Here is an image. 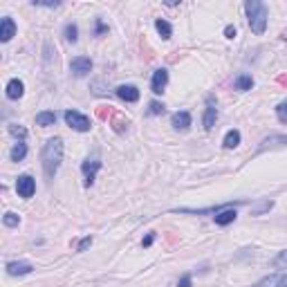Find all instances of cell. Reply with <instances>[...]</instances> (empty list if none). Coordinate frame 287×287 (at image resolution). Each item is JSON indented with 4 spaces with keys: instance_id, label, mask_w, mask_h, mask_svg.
Returning a JSON list of instances; mask_svg holds the SVG:
<instances>
[{
    "instance_id": "35",
    "label": "cell",
    "mask_w": 287,
    "mask_h": 287,
    "mask_svg": "<svg viewBox=\"0 0 287 287\" xmlns=\"http://www.w3.org/2000/svg\"><path fill=\"white\" fill-rule=\"evenodd\" d=\"M153 240H155V233H148V236L144 238V242H141V244H144V247H151V244H153Z\"/></svg>"
},
{
    "instance_id": "26",
    "label": "cell",
    "mask_w": 287,
    "mask_h": 287,
    "mask_svg": "<svg viewBox=\"0 0 287 287\" xmlns=\"http://www.w3.org/2000/svg\"><path fill=\"white\" fill-rule=\"evenodd\" d=\"M2 222H5V227H18V222H20V218L16 213H5V218H2Z\"/></svg>"
},
{
    "instance_id": "31",
    "label": "cell",
    "mask_w": 287,
    "mask_h": 287,
    "mask_svg": "<svg viewBox=\"0 0 287 287\" xmlns=\"http://www.w3.org/2000/svg\"><path fill=\"white\" fill-rule=\"evenodd\" d=\"M31 5L34 7H49V9H52V7H61V2H41V0H34V2H31Z\"/></svg>"
},
{
    "instance_id": "1",
    "label": "cell",
    "mask_w": 287,
    "mask_h": 287,
    "mask_svg": "<svg viewBox=\"0 0 287 287\" xmlns=\"http://www.w3.org/2000/svg\"><path fill=\"white\" fill-rule=\"evenodd\" d=\"M41 162H43V171L47 180H54L56 171L63 162V139L61 137H52L47 139V144L43 146V153H41Z\"/></svg>"
},
{
    "instance_id": "15",
    "label": "cell",
    "mask_w": 287,
    "mask_h": 287,
    "mask_svg": "<svg viewBox=\"0 0 287 287\" xmlns=\"http://www.w3.org/2000/svg\"><path fill=\"white\" fill-rule=\"evenodd\" d=\"M171 123H173V128H175V130H189V126H191V115H189L186 110L175 112V115H173V119H171Z\"/></svg>"
},
{
    "instance_id": "13",
    "label": "cell",
    "mask_w": 287,
    "mask_h": 287,
    "mask_svg": "<svg viewBox=\"0 0 287 287\" xmlns=\"http://www.w3.org/2000/svg\"><path fill=\"white\" fill-rule=\"evenodd\" d=\"M31 263H25V260H16V263H7V274L9 276H25L31 272Z\"/></svg>"
},
{
    "instance_id": "29",
    "label": "cell",
    "mask_w": 287,
    "mask_h": 287,
    "mask_svg": "<svg viewBox=\"0 0 287 287\" xmlns=\"http://www.w3.org/2000/svg\"><path fill=\"white\" fill-rule=\"evenodd\" d=\"M90 244H92V236H86V238H83V240H81V242H79V247H76V251H86L88 247H90Z\"/></svg>"
},
{
    "instance_id": "28",
    "label": "cell",
    "mask_w": 287,
    "mask_h": 287,
    "mask_svg": "<svg viewBox=\"0 0 287 287\" xmlns=\"http://www.w3.org/2000/svg\"><path fill=\"white\" fill-rule=\"evenodd\" d=\"M164 106L159 104V101H151V106H148V112H151V115H164Z\"/></svg>"
},
{
    "instance_id": "12",
    "label": "cell",
    "mask_w": 287,
    "mask_h": 287,
    "mask_svg": "<svg viewBox=\"0 0 287 287\" xmlns=\"http://www.w3.org/2000/svg\"><path fill=\"white\" fill-rule=\"evenodd\" d=\"M25 94V83L20 79H12L7 83V99H12V101H18L20 97Z\"/></svg>"
},
{
    "instance_id": "7",
    "label": "cell",
    "mask_w": 287,
    "mask_h": 287,
    "mask_svg": "<svg viewBox=\"0 0 287 287\" xmlns=\"http://www.w3.org/2000/svg\"><path fill=\"white\" fill-rule=\"evenodd\" d=\"M70 70H72L74 76H86L92 70V61L88 56H76V59H72V63H70Z\"/></svg>"
},
{
    "instance_id": "19",
    "label": "cell",
    "mask_w": 287,
    "mask_h": 287,
    "mask_svg": "<svg viewBox=\"0 0 287 287\" xmlns=\"http://www.w3.org/2000/svg\"><path fill=\"white\" fill-rule=\"evenodd\" d=\"M233 88H236V90H240V92H247V90H251V88H254V79H251L249 74H240L238 79H236V83H233Z\"/></svg>"
},
{
    "instance_id": "3",
    "label": "cell",
    "mask_w": 287,
    "mask_h": 287,
    "mask_svg": "<svg viewBox=\"0 0 287 287\" xmlns=\"http://www.w3.org/2000/svg\"><path fill=\"white\" fill-rule=\"evenodd\" d=\"M65 123L70 126L72 130H76V133H88V130L92 128V121L88 119L86 115H81V112L76 110H65Z\"/></svg>"
},
{
    "instance_id": "11",
    "label": "cell",
    "mask_w": 287,
    "mask_h": 287,
    "mask_svg": "<svg viewBox=\"0 0 287 287\" xmlns=\"http://www.w3.org/2000/svg\"><path fill=\"white\" fill-rule=\"evenodd\" d=\"M254 287H287V274H272L267 276V278H263V281H258Z\"/></svg>"
},
{
    "instance_id": "18",
    "label": "cell",
    "mask_w": 287,
    "mask_h": 287,
    "mask_svg": "<svg viewBox=\"0 0 287 287\" xmlns=\"http://www.w3.org/2000/svg\"><path fill=\"white\" fill-rule=\"evenodd\" d=\"M36 123H38V126H43V128L54 126V123H56V112H52V110L38 112V115H36Z\"/></svg>"
},
{
    "instance_id": "17",
    "label": "cell",
    "mask_w": 287,
    "mask_h": 287,
    "mask_svg": "<svg viewBox=\"0 0 287 287\" xmlns=\"http://www.w3.org/2000/svg\"><path fill=\"white\" fill-rule=\"evenodd\" d=\"M25 155H27V144H25V139H18L16 144H14L9 157H12V162H23Z\"/></svg>"
},
{
    "instance_id": "9",
    "label": "cell",
    "mask_w": 287,
    "mask_h": 287,
    "mask_svg": "<svg viewBox=\"0 0 287 287\" xmlns=\"http://www.w3.org/2000/svg\"><path fill=\"white\" fill-rule=\"evenodd\" d=\"M14 34H16V23H14L9 16H5V18L0 20V41H2V43H9L14 38Z\"/></svg>"
},
{
    "instance_id": "6",
    "label": "cell",
    "mask_w": 287,
    "mask_h": 287,
    "mask_svg": "<svg viewBox=\"0 0 287 287\" xmlns=\"http://www.w3.org/2000/svg\"><path fill=\"white\" fill-rule=\"evenodd\" d=\"M215 119H218V106H215L213 97H207V108H204V117H202V123L207 130H213Z\"/></svg>"
},
{
    "instance_id": "21",
    "label": "cell",
    "mask_w": 287,
    "mask_h": 287,
    "mask_svg": "<svg viewBox=\"0 0 287 287\" xmlns=\"http://www.w3.org/2000/svg\"><path fill=\"white\" fill-rule=\"evenodd\" d=\"M238 144H240V133L238 130H229V133L225 135V148L231 151V148H236Z\"/></svg>"
},
{
    "instance_id": "16",
    "label": "cell",
    "mask_w": 287,
    "mask_h": 287,
    "mask_svg": "<svg viewBox=\"0 0 287 287\" xmlns=\"http://www.w3.org/2000/svg\"><path fill=\"white\" fill-rule=\"evenodd\" d=\"M236 207L231 209H222L220 213H215V225H220V227H227V225H231L233 220H236Z\"/></svg>"
},
{
    "instance_id": "22",
    "label": "cell",
    "mask_w": 287,
    "mask_h": 287,
    "mask_svg": "<svg viewBox=\"0 0 287 287\" xmlns=\"http://www.w3.org/2000/svg\"><path fill=\"white\" fill-rule=\"evenodd\" d=\"M65 41L67 43H76V41H79V27L74 23L65 25Z\"/></svg>"
},
{
    "instance_id": "32",
    "label": "cell",
    "mask_w": 287,
    "mask_h": 287,
    "mask_svg": "<svg viewBox=\"0 0 287 287\" xmlns=\"http://www.w3.org/2000/svg\"><path fill=\"white\" fill-rule=\"evenodd\" d=\"M104 31H108V27L104 25V20H101V18H97V30H94V36H101Z\"/></svg>"
},
{
    "instance_id": "5",
    "label": "cell",
    "mask_w": 287,
    "mask_h": 287,
    "mask_svg": "<svg viewBox=\"0 0 287 287\" xmlns=\"http://www.w3.org/2000/svg\"><path fill=\"white\" fill-rule=\"evenodd\" d=\"M16 191H18L20 197L30 200V197L36 193V182H34V177L31 175H20L18 180H16Z\"/></svg>"
},
{
    "instance_id": "8",
    "label": "cell",
    "mask_w": 287,
    "mask_h": 287,
    "mask_svg": "<svg viewBox=\"0 0 287 287\" xmlns=\"http://www.w3.org/2000/svg\"><path fill=\"white\" fill-rule=\"evenodd\" d=\"M166 83H168V72H166L164 67L155 70L153 81H151V90H153L155 94H162V92H164V88H166Z\"/></svg>"
},
{
    "instance_id": "2",
    "label": "cell",
    "mask_w": 287,
    "mask_h": 287,
    "mask_svg": "<svg viewBox=\"0 0 287 287\" xmlns=\"http://www.w3.org/2000/svg\"><path fill=\"white\" fill-rule=\"evenodd\" d=\"M244 12H247V20L254 34H265L267 30V7L260 0H247L244 2Z\"/></svg>"
},
{
    "instance_id": "24",
    "label": "cell",
    "mask_w": 287,
    "mask_h": 287,
    "mask_svg": "<svg viewBox=\"0 0 287 287\" xmlns=\"http://www.w3.org/2000/svg\"><path fill=\"white\" fill-rule=\"evenodd\" d=\"M126 126H128V119H121L119 115H115V119H112V128H115L117 133H123Z\"/></svg>"
},
{
    "instance_id": "14",
    "label": "cell",
    "mask_w": 287,
    "mask_h": 287,
    "mask_svg": "<svg viewBox=\"0 0 287 287\" xmlns=\"http://www.w3.org/2000/svg\"><path fill=\"white\" fill-rule=\"evenodd\" d=\"M287 144V137L285 135H272V137H267V139L258 146V153H263V151H267V148H278V146H285Z\"/></svg>"
},
{
    "instance_id": "23",
    "label": "cell",
    "mask_w": 287,
    "mask_h": 287,
    "mask_svg": "<svg viewBox=\"0 0 287 287\" xmlns=\"http://www.w3.org/2000/svg\"><path fill=\"white\" fill-rule=\"evenodd\" d=\"M276 117H278L281 123H287V101H281L276 106Z\"/></svg>"
},
{
    "instance_id": "25",
    "label": "cell",
    "mask_w": 287,
    "mask_h": 287,
    "mask_svg": "<svg viewBox=\"0 0 287 287\" xmlns=\"http://www.w3.org/2000/svg\"><path fill=\"white\" fill-rule=\"evenodd\" d=\"M9 133H12L14 137H18V139H25V137H27V130H25L23 126H18V123H12V126H9Z\"/></svg>"
},
{
    "instance_id": "36",
    "label": "cell",
    "mask_w": 287,
    "mask_h": 287,
    "mask_svg": "<svg viewBox=\"0 0 287 287\" xmlns=\"http://www.w3.org/2000/svg\"><path fill=\"white\" fill-rule=\"evenodd\" d=\"M278 81H281V83H287V76H281V79H278Z\"/></svg>"
},
{
    "instance_id": "27",
    "label": "cell",
    "mask_w": 287,
    "mask_h": 287,
    "mask_svg": "<svg viewBox=\"0 0 287 287\" xmlns=\"http://www.w3.org/2000/svg\"><path fill=\"white\" fill-rule=\"evenodd\" d=\"M272 207H274V202H272V200H265V202H260V204H258V207L254 209L251 213H254V215H260V213H263V211H269V209H272Z\"/></svg>"
},
{
    "instance_id": "34",
    "label": "cell",
    "mask_w": 287,
    "mask_h": 287,
    "mask_svg": "<svg viewBox=\"0 0 287 287\" xmlns=\"http://www.w3.org/2000/svg\"><path fill=\"white\" fill-rule=\"evenodd\" d=\"M225 36L227 38H236V27H233V25H227L225 27Z\"/></svg>"
},
{
    "instance_id": "33",
    "label": "cell",
    "mask_w": 287,
    "mask_h": 287,
    "mask_svg": "<svg viewBox=\"0 0 287 287\" xmlns=\"http://www.w3.org/2000/svg\"><path fill=\"white\" fill-rule=\"evenodd\" d=\"M177 287H191V274H184L180 281H177Z\"/></svg>"
},
{
    "instance_id": "4",
    "label": "cell",
    "mask_w": 287,
    "mask_h": 287,
    "mask_svg": "<svg viewBox=\"0 0 287 287\" xmlns=\"http://www.w3.org/2000/svg\"><path fill=\"white\" fill-rule=\"evenodd\" d=\"M101 166H104V164H101L99 159H90V157H88L86 162H83L81 171H83V177H86V182H83V184H86L88 189H90L92 184H94V180H97V173L101 171Z\"/></svg>"
},
{
    "instance_id": "10",
    "label": "cell",
    "mask_w": 287,
    "mask_h": 287,
    "mask_svg": "<svg viewBox=\"0 0 287 287\" xmlns=\"http://www.w3.org/2000/svg\"><path fill=\"white\" fill-rule=\"evenodd\" d=\"M115 92H117V97L121 99V101H126V104L139 101V90H137L135 86H119Z\"/></svg>"
},
{
    "instance_id": "30",
    "label": "cell",
    "mask_w": 287,
    "mask_h": 287,
    "mask_svg": "<svg viewBox=\"0 0 287 287\" xmlns=\"http://www.w3.org/2000/svg\"><path fill=\"white\" fill-rule=\"evenodd\" d=\"M274 265H276V267H278V265H287V249L281 251V254L274 258Z\"/></svg>"
},
{
    "instance_id": "20",
    "label": "cell",
    "mask_w": 287,
    "mask_h": 287,
    "mask_svg": "<svg viewBox=\"0 0 287 287\" xmlns=\"http://www.w3.org/2000/svg\"><path fill=\"white\" fill-rule=\"evenodd\" d=\"M155 30L159 31V36L164 38V41H166V38H171V34H173V27L166 23L164 18H157V20H155Z\"/></svg>"
}]
</instances>
